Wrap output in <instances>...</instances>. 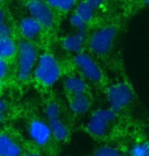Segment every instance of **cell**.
Listing matches in <instances>:
<instances>
[{"instance_id":"obj_7","label":"cell","mask_w":149,"mask_h":156,"mask_svg":"<svg viewBox=\"0 0 149 156\" xmlns=\"http://www.w3.org/2000/svg\"><path fill=\"white\" fill-rule=\"evenodd\" d=\"M74 62L86 79H88L91 82H95V83L101 81L102 73L100 67L90 55L79 52L74 58Z\"/></svg>"},{"instance_id":"obj_27","label":"cell","mask_w":149,"mask_h":156,"mask_svg":"<svg viewBox=\"0 0 149 156\" xmlns=\"http://www.w3.org/2000/svg\"><path fill=\"white\" fill-rule=\"evenodd\" d=\"M143 1H144V3H145V4H147V3H148V1H149V0H143Z\"/></svg>"},{"instance_id":"obj_24","label":"cell","mask_w":149,"mask_h":156,"mask_svg":"<svg viewBox=\"0 0 149 156\" xmlns=\"http://www.w3.org/2000/svg\"><path fill=\"white\" fill-rule=\"evenodd\" d=\"M6 108H7L6 102H5L3 99H0V122L3 119L5 111H6Z\"/></svg>"},{"instance_id":"obj_17","label":"cell","mask_w":149,"mask_h":156,"mask_svg":"<svg viewBox=\"0 0 149 156\" xmlns=\"http://www.w3.org/2000/svg\"><path fill=\"white\" fill-rule=\"evenodd\" d=\"M49 6L61 11H69L76 5V0H45Z\"/></svg>"},{"instance_id":"obj_23","label":"cell","mask_w":149,"mask_h":156,"mask_svg":"<svg viewBox=\"0 0 149 156\" xmlns=\"http://www.w3.org/2000/svg\"><path fill=\"white\" fill-rule=\"evenodd\" d=\"M8 72V64L5 59L0 58V80L4 76H6Z\"/></svg>"},{"instance_id":"obj_3","label":"cell","mask_w":149,"mask_h":156,"mask_svg":"<svg viewBox=\"0 0 149 156\" xmlns=\"http://www.w3.org/2000/svg\"><path fill=\"white\" fill-rule=\"evenodd\" d=\"M118 31L112 26L98 29L92 34L89 40V47L94 53L103 55L112 49L116 38Z\"/></svg>"},{"instance_id":"obj_20","label":"cell","mask_w":149,"mask_h":156,"mask_svg":"<svg viewBox=\"0 0 149 156\" xmlns=\"http://www.w3.org/2000/svg\"><path fill=\"white\" fill-rule=\"evenodd\" d=\"M69 23L78 32H85V30H86L87 23L83 19H81L76 12L73 13L69 17Z\"/></svg>"},{"instance_id":"obj_4","label":"cell","mask_w":149,"mask_h":156,"mask_svg":"<svg viewBox=\"0 0 149 156\" xmlns=\"http://www.w3.org/2000/svg\"><path fill=\"white\" fill-rule=\"evenodd\" d=\"M115 119V111L112 109L95 110L87 123V129L93 136L102 137L106 134L108 125Z\"/></svg>"},{"instance_id":"obj_12","label":"cell","mask_w":149,"mask_h":156,"mask_svg":"<svg viewBox=\"0 0 149 156\" xmlns=\"http://www.w3.org/2000/svg\"><path fill=\"white\" fill-rule=\"evenodd\" d=\"M69 107L71 110L75 114H84L89 110L90 108V101L84 94H78V95H73L71 102H69Z\"/></svg>"},{"instance_id":"obj_28","label":"cell","mask_w":149,"mask_h":156,"mask_svg":"<svg viewBox=\"0 0 149 156\" xmlns=\"http://www.w3.org/2000/svg\"><path fill=\"white\" fill-rule=\"evenodd\" d=\"M0 86H1V81H0Z\"/></svg>"},{"instance_id":"obj_21","label":"cell","mask_w":149,"mask_h":156,"mask_svg":"<svg viewBox=\"0 0 149 156\" xmlns=\"http://www.w3.org/2000/svg\"><path fill=\"white\" fill-rule=\"evenodd\" d=\"M131 156H149V146L147 143L137 144L131 149Z\"/></svg>"},{"instance_id":"obj_13","label":"cell","mask_w":149,"mask_h":156,"mask_svg":"<svg viewBox=\"0 0 149 156\" xmlns=\"http://www.w3.org/2000/svg\"><path fill=\"white\" fill-rule=\"evenodd\" d=\"M66 90L73 95H78V94H84L87 89V85L83 79L79 76H69L65 80L63 83Z\"/></svg>"},{"instance_id":"obj_25","label":"cell","mask_w":149,"mask_h":156,"mask_svg":"<svg viewBox=\"0 0 149 156\" xmlns=\"http://www.w3.org/2000/svg\"><path fill=\"white\" fill-rule=\"evenodd\" d=\"M86 1H88L95 9L99 8L102 5V3H103V0H86Z\"/></svg>"},{"instance_id":"obj_16","label":"cell","mask_w":149,"mask_h":156,"mask_svg":"<svg viewBox=\"0 0 149 156\" xmlns=\"http://www.w3.org/2000/svg\"><path fill=\"white\" fill-rule=\"evenodd\" d=\"M95 10H96L95 8L93 7L88 1L83 0V1H81L80 3L77 5V8H76L75 12L87 23V22H89L90 20H92V17L94 16Z\"/></svg>"},{"instance_id":"obj_6","label":"cell","mask_w":149,"mask_h":156,"mask_svg":"<svg viewBox=\"0 0 149 156\" xmlns=\"http://www.w3.org/2000/svg\"><path fill=\"white\" fill-rule=\"evenodd\" d=\"M27 8L31 16L37 20L43 28L50 29L54 23V16L51 7L43 0H28Z\"/></svg>"},{"instance_id":"obj_5","label":"cell","mask_w":149,"mask_h":156,"mask_svg":"<svg viewBox=\"0 0 149 156\" xmlns=\"http://www.w3.org/2000/svg\"><path fill=\"white\" fill-rule=\"evenodd\" d=\"M106 96L113 111H119L132 101L133 94L126 83L112 85L106 91Z\"/></svg>"},{"instance_id":"obj_14","label":"cell","mask_w":149,"mask_h":156,"mask_svg":"<svg viewBox=\"0 0 149 156\" xmlns=\"http://www.w3.org/2000/svg\"><path fill=\"white\" fill-rule=\"evenodd\" d=\"M49 129H50L51 135L57 141H65L69 137V129L61 120L58 119H49Z\"/></svg>"},{"instance_id":"obj_2","label":"cell","mask_w":149,"mask_h":156,"mask_svg":"<svg viewBox=\"0 0 149 156\" xmlns=\"http://www.w3.org/2000/svg\"><path fill=\"white\" fill-rule=\"evenodd\" d=\"M37 49L28 41H23L19 46L17 57V76L20 80L26 81L31 76L37 62Z\"/></svg>"},{"instance_id":"obj_29","label":"cell","mask_w":149,"mask_h":156,"mask_svg":"<svg viewBox=\"0 0 149 156\" xmlns=\"http://www.w3.org/2000/svg\"><path fill=\"white\" fill-rule=\"evenodd\" d=\"M1 1H2V0H0V3H1Z\"/></svg>"},{"instance_id":"obj_8","label":"cell","mask_w":149,"mask_h":156,"mask_svg":"<svg viewBox=\"0 0 149 156\" xmlns=\"http://www.w3.org/2000/svg\"><path fill=\"white\" fill-rule=\"evenodd\" d=\"M29 134L32 140L38 145H46L51 138V132L46 122L39 119L33 120L29 126Z\"/></svg>"},{"instance_id":"obj_15","label":"cell","mask_w":149,"mask_h":156,"mask_svg":"<svg viewBox=\"0 0 149 156\" xmlns=\"http://www.w3.org/2000/svg\"><path fill=\"white\" fill-rule=\"evenodd\" d=\"M16 52V45L10 37H0V58L12 57Z\"/></svg>"},{"instance_id":"obj_11","label":"cell","mask_w":149,"mask_h":156,"mask_svg":"<svg viewBox=\"0 0 149 156\" xmlns=\"http://www.w3.org/2000/svg\"><path fill=\"white\" fill-rule=\"evenodd\" d=\"M85 41V32H76L66 36L62 40V47L66 51L79 53L83 49V44Z\"/></svg>"},{"instance_id":"obj_9","label":"cell","mask_w":149,"mask_h":156,"mask_svg":"<svg viewBox=\"0 0 149 156\" xmlns=\"http://www.w3.org/2000/svg\"><path fill=\"white\" fill-rule=\"evenodd\" d=\"M42 28L41 23L32 16L24 17L20 23V33L28 40L35 39L41 33Z\"/></svg>"},{"instance_id":"obj_18","label":"cell","mask_w":149,"mask_h":156,"mask_svg":"<svg viewBox=\"0 0 149 156\" xmlns=\"http://www.w3.org/2000/svg\"><path fill=\"white\" fill-rule=\"evenodd\" d=\"M11 34V29L6 23L4 10L0 7V37H9Z\"/></svg>"},{"instance_id":"obj_10","label":"cell","mask_w":149,"mask_h":156,"mask_svg":"<svg viewBox=\"0 0 149 156\" xmlns=\"http://www.w3.org/2000/svg\"><path fill=\"white\" fill-rule=\"evenodd\" d=\"M22 148L8 135L0 134V156H20Z\"/></svg>"},{"instance_id":"obj_19","label":"cell","mask_w":149,"mask_h":156,"mask_svg":"<svg viewBox=\"0 0 149 156\" xmlns=\"http://www.w3.org/2000/svg\"><path fill=\"white\" fill-rule=\"evenodd\" d=\"M94 156H122V154L119 149L110 146H103L96 150Z\"/></svg>"},{"instance_id":"obj_1","label":"cell","mask_w":149,"mask_h":156,"mask_svg":"<svg viewBox=\"0 0 149 156\" xmlns=\"http://www.w3.org/2000/svg\"><path fill=\"white\" fill-rule=\"evenodd\" d=\"M60 66L51 54H43L37 59L35 76L43 86H51L59 79Z\"/></svg>"},{"instance_id":"obj_26","label":"cell","mask_w":149,"mask_h":156,"mask_svg":"<svg viewBox=\"0 0 149 156\" xmlns=\"http://www.w3.org/2000/svg\"><path fill=\"white\" fill-rule=\"evenodd\" d=\"M26 156H41V155L38 154V153H28Z\"/></svg>"},{"instance_id":"obj_22","label":"cell","mask_w":149,"mask_h":156,"mask_svg":"<svg viewBox=\"0 0 149 156\" xmlns=\"http://www.w3.org/2000/svg\"><path fill=\"white\" fill-rule=\"evenodd\" d=\"M59 113L60 109L56 103H49L45 108V114L48 117V119H57V117H59Z\"/></svg>"}]
</instances>
